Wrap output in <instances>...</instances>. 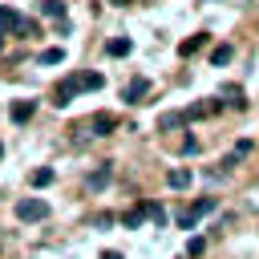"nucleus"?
Returning a JSON list of instances; mask_svg holds the SVG:
<instances>
[{
  "mask_svg": "<svg viewBox=\"0 0 259 259\" xmlns=\"http://www.w3.org/2000/svg\"><path fill=\"white\" fill-rule=\"evenodd\" d=\"M77 93H81V89H77V81H73V77H65V81L53 89V105H69Z\"/></svg>",
  "mask_w": 259,
  "mask_h": 259,
  "instance_id": "8",
  "label": "nucleus"
},
{
  "mask_svg": "<svg viewBox=\"0 0 259 259\" xmlns=\"http://www.w3.org/2000/svg\"><path fill=\"white\" fill-rule=\"evenodd\" d=\"M85 130H89V138H105V134H113V130H117V117H113L109 109H97V113L85 121Z\"/></svg>",
  "mask_w": 259,
  "mask_h": 259,
  "instance_id": "3",
  "label": "nucleus"
},
{
  "mask_svg": "<svg viewBox=\"0 0 259 259\" xmlns=\"http://www.w3.org/2000/svg\"><path fill=\"white\" fill-rule=\"evenodd\" d=\"M223 97H231L227 105H235V109H243V105H247V101H243V93H239L235 85H223Z\"/></svg>",
  "mask_w": 259,
  "mask_h": 259,
  "instance_id": "19",
  "label": "nucleus"
},
{
  "mask_svg": "<svg viewBox=\"0 0 259 259\" xmlns=\"http://www.w3.org/2000/svg\"><path fill=\"white\" fill-rule=\"evenodd\" d=\"M101 259H121V255H117V251H105V255H101Z\"/></svg>",
  "mask_w": 259,
  "mask_h": 259,
  "instance_id": "23",
  "label": "nucleus"
},
{
  "mask_svg": "<svg viewBox=\"0 0 259 259\" xmlns=\"http://www.w3.org/2000/svg\"><path fill=\"white\" fill-rule=\"evenodd\" d=\"M231 57H235V49H231V45H219V49L210 53V65H219V69H223V65L231 61Z\"/></svg>",
  "mask_w": 259,
  "mask_h": 259,
  "instance_id": "17",
  "label": "nucleus"
},
{
  "mask_svg": "<svg viewBox=\"0 0 259 259\" xmlns=\"http://www.w3.org/2000/svg\"><path fill=\"white\" fill-rule=\"evenodd\" d=\"M53 178H57V174H53L49 166H45V170H32V186H53Z\"/></svg>",
  "mask_w": 259,
  "mask_h": 259,
  "instance_id": "20",
  "label": "nucleus"
},
{
  "mask_svg": "<svg viewBox=\"0 0 259 259\" xmlns=\"http://www.w3.org/2000/svg\"><path fill=\"white\" fill-rule=\"evenodd\" d=\"M45 214H49V202L45 198H20L16 202V219L20 223H40Z\"/></svg>",
  "mask_w": 259,
  "mask_h": 259,
  "instance_id": "2",
  "label": "nucleus"
},
{
  "mask_svg": "<svg viewBox=\"0 0 259 259\" xmlns=\"http://www.w3.org/2000/svg\"><path fill=\"white\" fill-rule=\"evenodd\" d=\"M202 251H206V239H202V235H194V239L186 243V255L194 259V255H202Z\"/></svg>",
  "mask_w": 259,
  "mask_h": 259,
  "instance_id": "21",
  "label": "nucleus"
},
{
  "mask_svg": "<svg viewBox=\"0 0 259 259\" xmlns=\"http://www.w3.org/2000/svg\"><path fill=\"white\" fill-rule=\"evenodd\" d=\"M32 113H36V101H32V97H20V101H12V105H8V121H16V125H20V121H28Z\"/></svg>",
  "mask_w": 259,
  "mask_h": 259,
  "instance_id": "5",
  "label": "nucleus"
},
{
  "mask_svg": "<svg viewBox=\"0 0 259 259\" xmlns=\"http://www.w3.org/2000/svg\"><path fill=\"white\" fill-rule=\"evenodd\" d=\"M130 49H134L130 36H113V40L105 45V57H130Z\"/></svg>",
  "mask_w": 259,
  "mask_h": 259,
  "instance_id": "12",
  "label": "nucleus"
},
{
  "mask_svg": "<svg viewBox=\"0 0 259 259\" xmlns=\"http://www.w3.org/2000/svg\"><path fill=\"white\" fill-rule=\"evenodd\" d=\"M0 49H4V32H0Z\"/></svg>",
  "mask_w": 259,
  "mask_h": 259,
  "instance_id": "24",
  "label": "nucleus"
},
{
  "mask_svg": "<svg viewBox=\"0 0 259 259\" xmlns=\"http://www.w3.org/2000/svg\"><path fill=\"white\" fill-rule=\"evenodd\" d=\"M214 206H219L214 198H198V202H190V206H186V210H182V214H178L174 223H178L182 231H194V227H198V219H206V214H210Z\"/></svg>",
  "mask_w": 259,
  "mask_h": 259,
  "instance_id": "1",
  "label": "nucleus"
},
{
  "mask_svg": "<svg viewBox=\"0 0 259 259\" xmlns=\"http://www.w3.org/2000/svg\"><path fill=\"white\" fill-rule=\"evenodd\" d=\"M202 45H206V32H194V36H186V40L178 45V53H182V57H190V53H198Z\"/></svg>",
  "mask_w": 259,
  "mask_h": 259,
  "instance_id": "15",
  "label": "nucleus"
},
{
  "mask_svg": "<svg viewBox=\"0 0 259 259\" xmlns=\"http://www.w3.org/2000/svg\"><path fill=\"white\" fill-rule=\"evenodd\" d=\"M219 105L214 101H194V105H186L182 113H186V121H198V117H206V113H214Z\"/></svg>",
  "mask_w": 259,
  "mask_h": 259,
  "instance_id": "13",
  "label": "nucleus"
},
{
  "mask_svg": "<svg viewBox=\"0 0 259 259\" xmlns=\"http://www.w3.org/2000/svg\"><path fill=\"white\" fill-rule=\"evenodd\" d=\"M166 186H170V190H186V186H190V170H182V166H174V170L166 174Z\"/></svg>",
  "mask_w": 259,
  "mask_h": 259,
  "instance_id": "14",
  "label": "nucleus"
},
{
  "mask_svg": "<svg viewBox=\"0 0 259 259\" xmlns=\"http://www.w3.org/2000/svg\"><path fill=\"white\" fill-rule=\"evenodd\" d=\"M109 4H113V8H125V4H134V0H109Z\"/></svg>",
  "mask_w": 259,
  "mask_h": 259,
  "instance_id": "22",
  "label": "nucleus"
},
{
  "mask_svg": "<svg viewBox=\"0 0 259 259\" xmlns=\"http://www.w3.org/2000/svg\"><path fill=\"white\" fill-rule=\"evenodd\" d=\"M146 93H150V81H146V77H134V81H130V85L121 89V101H130V105H138V101H142Z\"/></svg>",
  "mask_w": 259,
  "mask_h": 259,
  "instance_id": "7",
  "label": "nucleus"
},
{
  "mask_svg": "<svg viewBox=\"0 0 259 259\" xmlns=\"http://www.w3.org/2000/svg\"><path fill=\"white\" fill-rule=\"evenodd\" d=\"M109 178H113V166H109V162H97V166L85 174V186H89V190H101Z\"/></svg>",
  "mask_w": 259,
  "mask_h": 259,
  "instance_id": "6",
  "label": "nucleus"
},
{
  "mask_svg": "<svg viewBox=\"0 0 259 259\" xmlns=\"http://www.w3.org/2000/svg\"><path fill=\"white\" fill-rule=\"evenodd\" d=\"M0 32H4V36H8V32H28V20H20L16 8H0Z\"/></svg>",
  "mask_w": 259,
  "mask_h": 259,
  "instance_id": "4",
  "label": "nucleus"
},
{
  "mask_svg": "<svg viewBox=\"0 0 259 259\" xmlns=\"http://www.w3.org/2000/svg\"><path fill=\"white\" fill-rule=\"evenodd\" d=\"M0 154H4V146H0Z\"/></svg>",
  "mask_w": 259,
  "mask_h": 259,
  "instance_id": "25",
  "label": "nucleus"
},
{
  "mask_svg": "<svg viewBox=\"0 0 259 259\" xmlns=\"http://www.w3.org/2000/svg\"><path fill=\"white\" fill-rule=\"evenodd\" d=\"M73 81H77V89H81V93H93V89H101V85H105V77H101V73H73Z\"/></svg>",
  "mask_w": 259,
  "mask_h": 259,
  "instance_id": "9",
  "label": "nucleus"
},
{
  "mask_svg": "<svg viewBox=\"0 0 259 259\" xmlns=\"http://www.w3.org/2000/svg\"><path fill=\"white\" fill-rule=\"evenodd\" d=\"M142 219H154V202H146V206H134V210H125V214H121V223H125V227H138Z\"/></svg>",
  "mask_w": 259,
  "mask_h": 259,
  "instance_id": "10",
  "label": "nucleus"
},
{
  "mask_svg": "<svg viewBox=\"0 0 259 259\" xmlns=\"http://www.w3.org/2000/svg\"><path fill=\"white\" fill-rule=\"evenodd\" d=\"M61 61H65V49H57V45L40 53V65H61Z\"/></svg>",
  "mask_w": 259,
  "mask_h": 259,
  "instance_id": "18",
  "label": "nucleus"
},
{
  "mask_svg": "<svg viewBox=\"0 0 259 259\" xmlns=\"http://www.w3.org/2000/svg\"><path fill=\"white\" fill-rule=\"evenodd\" d=\"M36 8H40V16H49V20H65V0H40Z\"/></svg>",
  "mask_w": 259,
  "mask_h": 259,
  "instance_id": "11",
  "label": "nucleus"
},
{
  "mask_svg": "<svg viewBox=\"0 0 259 259\" xmlns=\"http://www.w3.org/2000/svg\"><path fill=\"white\" fill-rule=\"evenodd\" d=\"M186 125V113H162L158 117V130H182Z\"/></svg>",
  "mask_w": 259,
  "mask_h": 259,
  "instance_id": "16",
  "label": "nucleus"
}]
</instances>
